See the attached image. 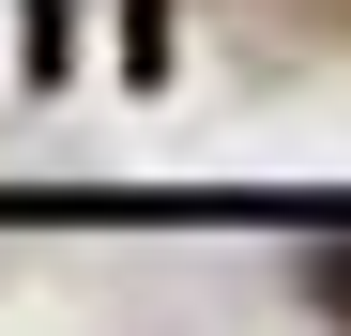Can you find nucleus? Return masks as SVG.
Returning a JSON list of instances; mask_svg holds the SVG:
<instances>
[{
    "label": "nucleus",
    "mask_w": 351,
    "mask_h": 336,
    "mask_svg": "<svg viewBox=\"0 0 351 336\" xmlns=\"http://www.w3.org/2000/svg\"><path fill=\"white\" fill-rule=\"evenodd\" d=\"M336 306H351V260H336Z\"/></svg>",
    "instance_id": "f257e3e1"
}]
</instances>
